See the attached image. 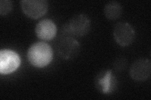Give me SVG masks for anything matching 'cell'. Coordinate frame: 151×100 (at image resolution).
<instances>
[{
  "label": "cell",
  "mask_w": 151,
  "mask_h": 100,
  "mask_svg": "<svg viewBox=\"0 0 151 100\" xmlns=\"http://www.w3.org/2000/svg\"><path fill=\"white\" fill-rule=\"evenodd\" d=\"M27 58L32 66L37 68H44L53 59L52 48L44 42L35 43L28 49Z\"/></svg>",
  "instance_id": "6da1fadb"
},
{
  "label": "cell",
  "mask_w": 151,
  "mask_h": 100,
  "mask_svg": "<svg viewBox=\"0 0 151 100\" xmlns=\"http://www.w3.org/2000/svg\"><path fill=\"white\" fill-rule=\"evenodd\" d=\"M12 1L8 0H1L0 1V15L6 16L12 10Z\"/></svg>",
  "instance_id": "8fae6325"
},
{
  "label": "cell",
  "mask_w": 151,
  "mask_h": 100,
  "mask_svg": "<svg viewBox=\"0 0 151 100\" xmlns=\"http://www.w3.org/2000/svg\"><path fill=\"white\" fill-rule=\"evenodd\" d=\"M151 73V62L147 58H140L132 64L130 69V77L137 82L147 80Z\"/></svg>",
  "instance_id": "ba28073f"
},
{
  "label": "cell",
  "mask_w": 151,
  "mask_h": 100,
  "mask_svg": "<svg viewBox=\"0 0 151 100\" xmlns=\"http://www.w3.org/2000/svg\"><path fill=\"white\" fill-rule=\"evenodd\" d=\"M91 28L89 18L84 14L73 16L64 26L63 32L65 36L81 37L88 34Z\"/></svg>",
  "instance_id": "7a4b0ae2"
},
{
  "label": "cell",
  "mask_w": 151,
  "mask_h": 100,
  "mask_svg": "<svg viewBox=\"0 0 151 100\" xmlns=\"http://www.w3.org/2000/svg\"><path fill=\"white\" fill-rule=\"evenodd\" d=\"M35 33L39 39L45 41H50L56 36L57 26L52 20L49 19H45L37 24Z\"/></svg>",
  "instance_id": "9c48e42d"
},
{
  "label": "cell",
  "mask_w": 151,
  "mask_h": 100,
  "mask_svg": "<svg viewBox=\"0 0 151 100\" xmlns=\"http://www.w3.org/2000/svg\"><path fill=\"white\" fill-rule=\"evenodd\" d=\"M113 37L120 46L125 47L130 45L134 42L135 33L133 27L128 23L119 22L115 26Z\"/></svg>",
  "instance_id": "3957f363"
},
{
  "label": "cell",
  "mask_w": 151,
  "mask_h": 100,
  "mask_svg": "<svg viewBox=\"0 0 151 100\" xmlns=\"http://www.w3.org/2000/svg\"><path fill=\"white\" fill-rule=\"evenodd\" d=\"M95 86L98 91L103 94H110L117 88L118 82L112 71H103L96 77Z\"/></svg>",
  "instance_id": "52a82bcc"
},
{
  "label": "cell",
  "mask_w": 151,
  "mask_h": 100,
  "mask_svg": "<svg viewBox=\"0 0 151 100\" xmlns=\"http://www.w3.org/2000/svg\"><path fill=\"white\" fill-rule=\"evenodd\" d=\"M80 45L73 37L64 36L61 39L58 46L59 55L64 60L75 58L80 52Z\"/></svg>",
  "instance_id": "8992f818"
},
{
  "label": "cell",
  "mask_w": 151,
  "mask_h": 100,
  "mask_svg": "<svg viewBox=\"0 0 151 100\" xmlns=\"http://www.w3.org/2000/svg\"><path fill=\"white\" fill-rule=\"evenodd\" d=\"M122 6L117 1H110L108 3L104 8V14L108 20L114 21L119 18L122 14Z\"/></svg>",
  "instance_id": "30bf717a"
},
{
  "label": "cell",
  "mask_w": 151,
  "mask_h": 100,
  "mask_svg": "<svg viewBox=\"0 0 151 100\" xmlns=\"http://www.w3.org/2000/svg\"><path fill=\"white\" fill-rule=\"evenodd\" d=\"M21 6L26 16L32 19H38L47 13L49 4L45 0H23L21 1Z\"/></svg>",
  "instance_id": "5b68a950"
},
{
  "label": "cell",
  "mask_w": 151,
  "mask_h": 100,
  "mask_svg": "<svg viewBox=\"0 0 151 100\" xmlns=\"http://www.w3.org/2000/svg\"><path fill=\"white\" fill-rule=\"evenodd\" d=\"M127 66V60L124 58H119L115 60L114 63V68L115 70L121 71H124Z\"/></svg>",
  "instance_id": "7c38bea8"
},
{
  "label": "cell",
  "mask_w": 151,
  "mask_h": 100,
  "mask_svg": "<svg viewBox=\"0 0 151 100\" xmlns=\"http://www.w3.org/2000/svg\"><path fill=\"white\" fill-rule=\"evenodd\" d=\"M21 63L20 57L10 50L0 51V73L3 74L12 73L16 71Z\"/></svg>",
  "instance_id": "277c9868"
}]
</instances>
